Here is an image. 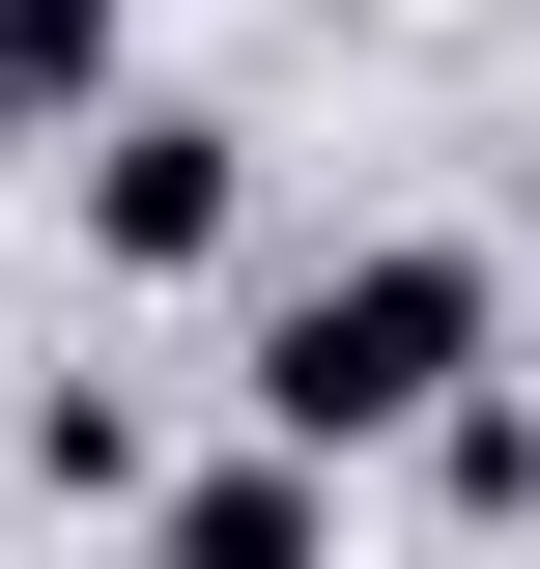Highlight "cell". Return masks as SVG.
<instances>
[{"mask_svg":"<svg viewBox=\"0 0 540 569\" xmlns=\"http://www.w3.org/2000/svg\"><path fill=\"white\" fill-rule=\"evenodd\" d=\"M257 456H313V485H370V456H427L456 399H512V257L483 228H370V257H313L257 313Z\"/></svg>","mask_w":540,"mask_h":569,"instance_id":"6da1fadb","label":"cell"},{"mask_svg":"<svg viewBox=\"0 0 540 569\" xmlns=\"http://www.w3.org/2000/svg\"><path fill=\"white\" fill-rule=\"evenodd\" d=\"M29 485H58V512H171V485H142V399H114V370H58V399H29Z\"/></svg>","mask_w":540,"mask_h":569,"instance_id":"277c9868","label":"cell"},{"mask_svg":"<svg viewBox=\"0 0 540 569\" xmlns=\"http://www.w3.org/2000/svg\"><path fill=\"white\" fill-rule=\"evenodd\" d=\"M142 569H341V485L313 456H200V485L142 512Z\"/></svg>","mask_w":540,"mask_h":569,"instance_id":"3957f363","label":"cell"},{"mask_svg":"<svg viewBox=\"0 0 540 569\" xmlns=\"http://www.w3.org/2000/svg\"><path fill=\"white\" fill-rule=\"evenodd\" d=\"M427 512H483V541H512V512H540V399H456V427H427Z\"/></svg>","mask_w":540,"mask_h":569,"instance_id":"5b68a950","label":"cell"},{"mask_svg":"<svg viewBox=\"0 0 540 569\" xmlns=\"http://www.w3.org/2000/svg\"><path fill=\"white\" fill-rule=\"evenodd\" d=\"M58 200H86V257H114V284H200L228 228H257V142H228V114H171V86H142V114H114V142H86V171H58Z\"/></svg>","mask_w":540,"mask_h":569,"instance_id":"7a4b0ae2","label":"cell"}]
</instances>
